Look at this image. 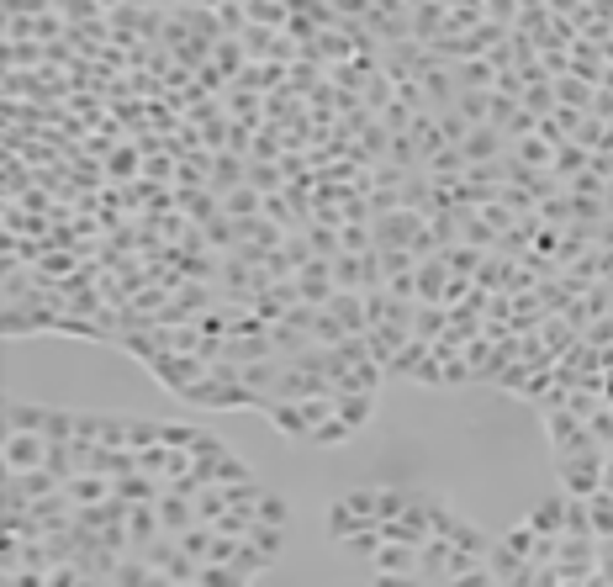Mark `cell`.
Returning <instances> with one entry per match:
<instances>
[{"instance_id": "cell-31", "label": "cell", "mask_w": 613, "mask_h": 587, "mask_svg": "<svg viewBox=\"0 0 613 587\" xmlns=\"http://www.w3.org/2000/svg\"><path fill=\"white\" fill-rule=\"evenodd\" d=\"M466 170H471V159L460 154V149H439V154L429 159V175H444V180H460Z\"/></svg>"}, {"instance_id": "cell-5", "label": "cell", "mask_w": 613, "mask_h": 587, "mask_svg": "<svg viewBox=\"0 0 613 587\" xmlns=\"http://www.w3.org/2000/svg\"><path fill=\"white\" fill-rule=\"evenodd\" d=\"M159 508V524H164V535H191V529L201 524V513H196V503L191 498H180V492H164V498L154 503Z\"/></svg>"}, {"instance_id": "cell-40", "label": "cell", "mask_w": 613, "mask_h": 587, "mask_svg": "<svg viewBox=\"0 0 613 587\" xmlns=\"http://www.w3.org/2000/svg\"><path fill=\"white\" fill-rule=\"evenodd\" d=\"M444 587H497V577H492V566H471V572H460V577H450Z\"/></svg>"}, {"instance_id": "cell-15", "label": "cell", "mask_w": 613, "mask_h": 587, "mask_svg": "<svg viewBox=\"0 0 613 587\" xmlns=\"http://www.w3.org/2000/svg\"><path fill=\"white\" fill-rule=\"evenodd\" d=\"M117 498L122 503H159L164 498V482L148 471H133V476H117Z\"/></svg>"}, {"instance_id": "cell-6", "label": "cell", "mask_w": 613, "mask_h": 587, "mask_svg": "<svg viewBox=\"0 0 613 587\" xmlns=\"http://www.w3.org/2000/svg\"><path fill=\"white\" fill-rule=\"evenodd\" d=\"M460 154L471 164H497V159H508V138L497 133L492 122H481V127H471V138L460 143Z\"/></svg>"}, {"instance_id": "cell-44", "label": "cell", "mask_w": 613, "mask_h": 587, "mask_svg": "<svg viewBox=\"0 0 613 587\" xmlns=\"http://www.w3.org/2000/svg\"><path fill=\"white\" fill-rule=\"evenodd\" d=\"M185 587H196V582H185Z\"/></svg>"}, {"instance_id": "cell-2", "label": "cell", "mask_w": 613, "mask_h": 587, "mask_svg": "<svg viewBox=\"0 0 613 587\" xmlns=\"http://www.w3.org/2000/svg\"><path fill=\"white\" fill-rule=\"evenodd\" d=\"M561 466V482H566V498H592V492H603V471H608V450L587 445L577 455H566Z\"/></svg>"}, {"instance_id": "cell-43", "label": "cell", "mask_w": 613, "mask_h": 587, "mask_svg": "<svg viewBox=\"0 0 613 587\" xmlns=\"http://www.w3.org/2000/svg\"><path fill=\"white\" fill-rule=\"evenodd\" d=\"M608 461H613V450H608Z\"/></svg>"}, {"instance_id": "cell-16", "label": "cell", "mask_w": 613, "mask_h": 587, "mask_svg": "<svg viewBox=\"0 0 613 587\" xmlns=\"http://www.w3.org/2000/svg\"><path fill=\"white\" fill-rule=\"evenodd\" d=\"M323 529H328V540L339 545L344 535H355V529H365V519L355 513V503H349V498H339V503H328V513H323Z\"/></svg>"}, {"instance_id": "cell-27", "label": "cell", "mask_w": 613, "mask_h": 587, "mask_svg": "<svg viewBox=\"0 0 613 587\" xmlns=\"http://www.w3.org/2000/svg\"><path fill=\"white\" fill-rule=\"evenodd\" d=\"M254 519H259V524H275V529H291V503L281 498V492H270V487H265V498H259Z\"/></svg>"}, {"instance_id": "cell-32", "label": "cell", "mask_w": 613, "mask_h": 587, "mask_svg": "<svg viewBox=\"0 0 613 587\" xmlns=\"http://www.w3.org/2000/svg\"><path fill=\"white\" fill-rule=\"evenodd\" d=\"M339 249L344 254H370V249H376V233H370L365 223H344L339 228Z\"/></svg>"}, {"instance_id": "cell-3", "label": "cell", "mask_w": 613, "mask_h": 587, "mask_svg": "<svg viewBox=\"0 0 613 587\" xmlns=\"http://www.w3.org/2000/svg\"><path fill=\"white\" fill-rule=\"evenodd\" d=\"M48 445H53V439L32 434V429H6V471H37V466H48Z\"/></svg>"}, {"instance_id": "cell-14", "label": "cell", "mask_w": 613, "mask_h": 587, "mask_svg": "<svg viewBox=\"0 0 613 587\" xmlns=\"http://www.w3.org/2000/svg\"><path fill=\"white\" fill-rule=\"evenodd\" d=\"M370 572H392V577H418V550L413 545H381Z\"/></svg>"}, {"instance_id": "cell-26", "label": "cell", "mask_w": 613, "mask_h": 587, "mask_svg": "<svg viewBox=\"0 0 613 587\" xmlns=\"http://www.w3.org/2000/svg\"><path fill=\"white\" fill-rule=\"evenodd\" d=\"M254 524H259V519H254V508H228L212 529H217V535H228V540H249V535H254Z\"/></svg>"}, {"instance_id": "cell-37", "label": "cell", "mask_w": 613, "mask_h": 587, "mask_svg": "<svg viewBox=\"0 0 613 587\" xmlns=\"http://www.w3.org/2000/svg\"><path fill=\"white\" fill-rule=\"evenodd\" d=\"M518 11H524V0H487V22H497V27H518Z\"/></svg>"}, {"instance_id": "cell-10", "label": "cell", "mask_w": 613, "mask_h": 587, "mask_svg": "<svg viewBox=\"0 0 613 587\" xmlns=\"http://www.w3.org/2000/svg\"><path fill=\"white\" fill-rule=\"evenodd\" d=\"M328 313L339 318V328H344V334H365V328H370V313H365V291H333Z\"/></svg>"}, {"instance_id": "cell-12", "label": "cell", "mask_w": 613, "mask_h": 587, "mask_svg": "<svg viewBox=\"0 0 613 587\" xmlns=\"http://www.w3.org/2000/svg\"><path fill=\"white\" fill-rule=\"evenodd\" d=\"M444 334H450V307H444V302H418V313H413V339L434 344V339H444Z\"/></svg>"}, {"instance_id": "cell-35", "label": "cell", "mask_w": 613, "mask_h": 587, "mask_svg": "<svg viewBox=\"0 0 613 587\" xmlns=\"http://www.w3.org/2000/svg\"><path fill=\"white\" fill-rule=\"evenodd\" d=\"M434 117H439V133H444V143H450V149H460V143L471 138V122L460 117L455 106H450V112H434Z\"/></svg>"}, {"instance_id": "cell-4", "label": "cell", "mask_w": 613, "mask_h": 587, "mask_svg": "<svg viewBox=\"0 0 613 587\" xmlns=\"http://www.w3.org/2000/svg\"><path fill=\"white\" fill-rule=\"evenodd\" d=\"M6 487L22 492L27 503H48V498H59V492H64V476H53L48 466H37V471H6Z\"/></svg>"}, {"instance_id": "cell-41", "label": "cell", "mask_w": 613, "mask_h": 587, "mask_svg": "<svg viewBox=\"0 0 613 587\" xmlns=\"http://www.w3.org/2000/svg\"><path fill=\"white\" fill-rule=\"evenodd\" d=\"M106 170H111V175H117V180H127V175H133V170H138V154H133V149H122V154H111V159H106Z\"/></svg>"}, {"instance_id": "cell-29", "label": "cell", "mask_w": 613, "mask_h": 587, "mask_svg": "<svg viewBox=\"0 0 613 587\" xmlns=\"http://www.w3.org/2000/svg\"><path fill=\"white\" fill-rule=\"evenodd\" d=\"M281 180H286L281 164H259V159H249V186H254L259 196H275V191H281Z\"/></svg>"}, {"instance_id": "cell-42", "label": "cell", "mask_w": 613, "mask_h": 587, "mask_svg": "<svg viewBox=\"0 0 613 587\" xmlns=\"http://www.w3.org/2000/svg\"><path fill=\"white\" fill-rule=\"evenodd\" d=\"M370 587H429L423 577H392V572H376V582Z\"/></svg>"}, {"instance_id": "cell-24", "label": "cell", "mask_w": 613, "mask_h": 587, "mask_svg": "<svg viewBox=\"0 0 613 587\" xmlns=\"http://www.w3.org/2000/svg\"><path fill=\"white\" fill-rule=\"evenodd\" d=\"M555 96H561V106H577V112H592V96H598V90H592L587 80H577V75H561V80H555Z\"/></svg>"}, {"instance_id": "cell-18", "label": "cell", "mask_w": 613, "mask_h": 587, "mask_svg": "<svg viewBox=\"0 0 613 587\" xmlns=\"http://www.w3.org/2000/svg\"><path fill=\"white\" fill-rule=\"evenodd\" d=\"M154 577H159V572H154V566H148V561L138 556V550H133V556H122V561H117V572H111V582H106V587H148Z\"/></svg>"}, {"instance_id": "cell-9", "label": "cell", "mask_w": 613, "mask_h": 587, "mask_svg": "<svg viewBox=\"0 0 613 587\" xmlns=\"http://www.w3.org/2000/svg\"><path fill=\"white\" fill-rule=\"evenodd\" d=\"M566 519H571V498H550V503H540V508H529V529L534 535H545V540H561L566 535Z\"/></svg>"}, {"instance_id": "cell-19", "label": "cell", "mask_w": 613, "mask_h": 587, "mask_svg": "<svg viewBox=\"0 0 613 587\" xmlns=\"http://www.w3.org/2000/svg\"><path fill=\"white\" fill-rule=\"evenodd\" d=\"M450 69H455V85L460 90H492L497 85L492 59H466V64H450Z\"/></svg>"}, {"instance_id": "cell-20", "label": "cell", "mask_w": 613, "mask_h": 587, "mask_svg": "<svg viewBox=\"0 0 613 587\" xmlns=\"http://www.w3.org/2000/svg\"><path fill=\"white\" fill-rule=\"evenodd\" d=\"M333 286L365 291V254H333Z\"/></svg>"}, {"instance_id": "cell-28", "label": "cell", "mask_w": 613, "mask_h": 587, "mask_svg": "<svg viewBox=\"0 0 613 587\" xmlns=\"http://www.w3.org/2000/svg\"><path fill=\"white\" fill-rule=\"evenodd\" d=\"M587 503V524H592V535H613V492H592Z\"/></svg>"}, {"instance_id": "cell-17", "label": "cell", "mask_w": 613, "mask_h": 587, "mask_svg": "<svg viewBox=\"0 0 613 587\" xmlns=\"http://www.w3.org/2000/svg\"><path fill=\"white\" fill-rule=\"evenodd\" d=\"M386 545V535H381V524H365V529H355V535H344L339 540V550L344 556H355V561H376V550Z\"/></svg>"}, {"instance_id": "cell-8", "label": "cell", "mask_w": 613, "mask_h": 587, "mask_svg": "<svg viewBox=\"0 0 613 587\" xmlns=\"http://www.w3.org/2000/svg\"><path fill=\"white\" fill-rule=\"evenodd\" d=\"M418 302H444V291H450L455 270L444 265V254H429V260H418Z\"/></svg>"}, {"instance_id": "cell-1", "label": "cell", "mask_w": 613, "mask_h": 587, "mask_svg": "<svg viewBox=\"0 0 613 587\" xmlns=\"http://www.w3.org/2000/svg\"><path fill=\"white\" fill-rule=\"evenodd\" d=\"M6 429H32L43 439H80V413L43 408V402H6Z\"/></svg>"}, {"instance_id": "cell-34", "label": "cell", "mask_w": 613, "mask_h": 587, "mask_svg": "<svg viewBox=\"0 0 613 587\" xmlns=\"http://www.w3.org/2000/svg\"><path fill=\"white\" fill-rule=\"evenodd\" d=\"M524 112V101H513V96H503V90H492V112H487V122L497 127V133H508V122Z\"/></svg>"}, {"instance_id": "cell-21", "label": "cell", "mask_w": 613, "mask_h": 587, "mask_svg": "<svg viewBox=\"0 0 613 587\" xmlns=\"http://www.w3.org/2000/svg\"><path fill=\"white\" fill-rule=\"evenodd\" d=\"M286 540H291V529H275V524H254V535H249V545H254L270 566L286 556Z\"/></svg>"}, {"instance_id": "cell-39", "label": "cell", "mask_w": 613, "mask_h": 587, "mask_svg": "<svg viewBox=\"0 0 613 587\" xmlns=\"http://www.w3.org/2000/svg\"><path fill=\"white\" fill-rule=\"evenodd\" d=\"M328 11L339 16V22H365V16L376 11V0H328Z\"/></svg>"}, {"instance_id": "cell-11", "label": "cell", "mask_w": 613, "mask_h": 587, "mask_svg": "<svg viewBox=\"0 0 613 587\" xmlns=\"http://www.w3.org/2000/svg\"><path fill=\"white\" fill-rule=\"evenodd\" d=\"M265 418L275 424V434H286V439H307L312 434V418H307V402H270Z\"/></svg>"}, {"instance_id": "cell-36", "label": "cell", "mask_w": 613, "mask_h": 587, "mask_svg": "<svg viewBox=\"0 0 613 587\" xmlns=\"http://www.w3.org/2000/svg\"><path fill=\"white\" fill-rule=\"evenodd\" d=\"M196 587H249V577H244V572H233V566H201Z\"/></svg>"}, {"instance_id": "cell-13", "label": "cell", "mask_w": 613, "mask_h": 587, "mask_svg": "<svg viewBox=\"0 0 613 587\" xmlns=\"http://www.w3.org/2000/svg\"><path fill=\"white\" fill-rule=\"evenodd\" d=\"M333 408H339V418L360 434L370 424V413H376V392H333Z\"/></svg>"}, {"instance_id": "cell-7", "label": "cell", "mask_w": 613, "mask_h": 587, "mask_svg": "<svg viewBox=\"0 0 613 587\" xmlns=\"http://www.w3.org/2000/svg\"><path fill=\"white\" fill-rule=\"evenodd\" d=\"M64 492H69L74 508H96L106 498H117V482H111V476H96V471H80V476H69V482H64Z\"/></svg>"}, {"instance_id": "cell-38", "label": "cell", "mask_w": 613, "mask_h": 587, "mask_svg": "<svg viewBox=\"0 0 613 587\" xmlns=\"http://www.w3.org/2000/svg\"><path fill=\"white\" fill-rule=\"evenodd\" d=\"M180 550H185V556H196V561H207V550H212V524H196L191 535H180Z\"/></svg>"}, {"instance_id": "cell-23", "label": "cell", "mask_w": 613, "mask_h": 587, "mask_svg": "<svg viewBox=\"0 0 613 587\" xmlns=\"http://www.w3.org/2000/svg\"><path fill=\"white\" fill-rule=\"evenodd\" d=\"M524 112H534V117H555V112H561L555 80H540V85H529V90H524Z\"/></svg>"}, {"instance_id": "cell-22", "label": "cell", "mask_w": 613, "mask_h": 587, "mask_svg": "<svg viewBox=\"0 0 613 587\" xmlns=\"http://www.w3.org/2000/svg\"><path fill=\"white\" fill-rule=\"evenodd\" d=\"M439 254H444V265H450L455 275H466V281H476L481 260H487V249H471V244H450V249H439Z\"/></svg>"}, {"instance_id": "cell-25", "label": "cell", "mask_w": 613, "mask_h": 587, "mask_svg": "<svg viewBox=\"0 0 613 587\" xmlns=\"http://www.w3.org/2000/svg\"><path fill=\"white\" fill-rule=\"evenodd\" d=\"M455 112L466 117L471 127H481V122H487V112H492V90H460V96H455Z\"/></svg>"}, {"instance_id": "cell-30", "label": "cell", "mask_w": 613, "mask_h": 587, "mask_svg": "<svg viewBox=\"0 0 613 587\" xmlns=\"http://www.w3.org/2000/svg\"><path fill=\"white\" fill-rule=\"evenodd\" d=\"M349 434H355V429H349L344 418L333 413V418H323V424H312V434H307V445H318V450H323V445H344Z\"/></svg>"}, {"instance_id": "cell-33", "label": "cell", "mask_w": 613, "mask_h": 587, "mask_svg": "<svg viewBox=\"0 0 613 587\" xmlns=\"http://www.w3.org/2000/svg\"><path fill=\"white\" fill-rule=\"evenodd\" d=\"M244 59H249L244 43H233V38H222V43L212 48V64L222 69V75H238V69H244Z\"/></svg>"}]
</instances>
